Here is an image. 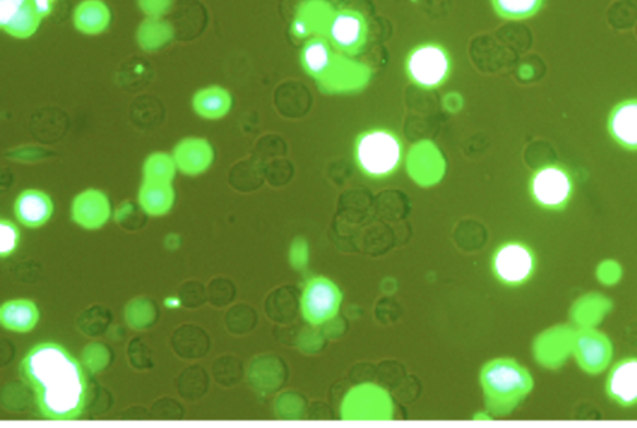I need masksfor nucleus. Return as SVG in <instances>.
I'll use <instances>...</instances> for the list:
<instances>
[{
	"label": "nucleus",
	"instance_id": "f257e3e1",
	"mask_svg": "<svg viewBox=\"0 0 637 428\" xmlns=\"http://www.w3.org/2000/svg\"><path fill=\"white\" fill-rule=\"evenodd\" d=\"M80 361L56 343L35 345L19 366L23 381L34 391L44 419L74 421L84 414L88 379Z\"/></svg>",
	"mask_w": 637,
	"mask_h": 428
},
{
	"label": "nucleus",
	"instance_id": "f03ea898",
	"mask_svg": "<svg viewBox=\"0 0 637 428\" xmlns=\"http://www.w3.org/2000/svg\"><path fill=\"white\" fill-rule=\"evenodd\" d=\"M481 384L489 410L504 415L512 411L533 389L529 371L513 359H496L484 365Z\"/></svg>",
	"mask_w": 637,
	"mask_h": 428
},
{
	"label": "nucleus",
	"instance_id": "7ed1b4c3",
	"mask_svg": "<svg viewBox=\"0 0 637 428\" xmlns=\"http://www.w3.org/2000/svg\"><path fill=\"white\" fill-rule=\"evenodd\" d=\"M360 170L372 178H384L399 168L402 145L399 137L387 130H371L360 135L355 146Z\"/></svg>",
	"mask_w": 637,
	"mask_h": 428
},
{
	"label": "nucleus",
	"instance_id": "20e7f679",
	"mask_svg": "<svg viewBox=\"0 0 637 428\" xmlns=\"http://www.w3.org/2000/svg\"><path fill=\"white\" fill-rule=\"evenodd\" d=\"M529 191L539 207L562 211L573 197V177L567 168L559 165L540 167L531 178Z\"/></svg>",
	"mask_w": 637,
	"mask_h": 428
},
{
	"label": "nucleus",
	"instance_id": "39448f33",
	"mask_svg": "<svg viewBox=\"0 0 637 428\" xmlns=\"http://www.w3.org/2000/svg\"><path fill=\"white\" fill-rule=\"evenodd\" d=\"M406 69L410 79L421 88H437L450 75V55L441 45L422 44L410 53Z\"/></svg>",
	"mask_w": 637,
	"mask_h": 428
},
{
	"label": "nucleus",
	"instance_id": "423d86ee",
	"mask_svg": "<svg viewBox=\"0 0 637 428\" xmlns=\"http://www.w3.org/2000/svg\"><path fill=\"white\" fill-rule=\"evenodd\" d=\"M492 266L494 274L503 284L519 287L533 277L537 269V257L527 244L509 242L494 253Z\"/></svg>",
	"mask_w": 637,
	"mask_h": 428
},
{
	"label": "nucleus",
	"instance_id": "0eeeda50",
	"mask_svg": "<svg viewBox=\"0 0 637 428\" xmlns=\"http://www.w3.org/2000/svg\"><path fill=\"white\" fill-rule=\"evenodd\" d=\"M341 292L331 280L319 277L310 279L302 297L304 318L314 325L326 323L339 312Z\"/></svg>",
	"mask_w": 637,
	"mask_h": 428
},
{
	"label": "nucleus",
	"instance_id": "6e6552de",
	"mask_svg": "<svg viewBox=\"0 0 637 428\" xmlns=\"http://www.w3.org/2000/svg\"><path fill=\"white\" fill-rule=\"evenodd\" d=\"M573 353L580 368L586 373L598 374L606 369L613 358V345L608 336L600 331L583 328L574 335Z\"/></svg>",
	"mask_w": 637,
	"mask_h": 428
},
{
	"label": "nucleus",
	"instance_id": "1a4fd4ad",
	"mask_svg": "<svg viewBox=\"0 0 637 428\" xmlns=\"http://www.w3.org/2000/svg\"><path fill=\"white\" fill-rule=\"evenodd\" d=\"M43 19L33 0H0V28L10 37H33Z\"/></svg>",
	"mask_w": 637,
	"mask_h": 428
},
{
	"label": "nucleus",
	"instance_id": "9d476101",
	"mask_svg": "<svg viewBox=\"0 0 637 428\" xmlns=\"http://www.w3.org/2000/svg\"><path fill=\"white\" fill-rule=\"evenodd\" d=\"M368 37V23L356 10L343 9L330 19L329 38L341 52L354 54L364 47Z\"/></svg>",
	"mask_w": 637,
	"mask_h": 428
},
{
	"label": "nucleus",
	"instance_id": "9b49d317",
	"mask_svg": "<svg viewBox=\"0 0 637 428\" xmlns=\"http://www.w3.org/2000/svg\"><path fill=\"white\" fill-rule=\"evenodd\" d=\"M111 217V203L106 193L89 188L79 193L71 205V219L86 231L103 228Z\"/></svg>",
	"mask_w": 637,
	"mask_h": 428
},
{
	"label": "nucleus",
	"instance_id": "f8f14e48",
	"mask_svg": "<svg viewBox=\"0 0 637 428\" xmlns=\"http://www.w3.org/2000/svg\"><path fill=\"white\" fill-rule=\"evenodd\" d=\"M172 156L183 175L200 176L210 170L214 150L211 142L202 137H187L178 142Z\"/></svg>",
	"mask_w": 637,
	"mask_h": 428
},
{
	"label": "nucleus",
	"instance_id": "ddd939ff",
	"mask_svg": "<svg viewBox=\"0 0 637 428\" xmlns=\"http://www.w3.org/2000/svg\"><path fill=\"white\" fill-rule=\"evenodd\" d=\"M606 394L624 407L637 405V358L629 356L613 366L605 384Z\"/></svg>",
	"mask_w": 637,
	"mask_h": 428
},
{
	"label": "nucleus",
	"instance_id": "4468645a",
	"mask_svg": "<svg viewBox=\"0 0 637 428\" xmlns=\"http://www.w3.org/2000/svg\"><path fill=\"white\" fill-rule=\"evenodd\" d=\"M14 213L18 222L28 228H40L50 221L54 213L52 198L40 190H25L14 203Z\"/></svg>",
	"mask_w": 637,
	"mask_h": 428
},
{
	"label": "nucleus",
	"instance_id": "2eb2a0df",
	"mask_svg": "<svg viewBox=\"0 0 637 428\" xmlns=\"http://www.w3.org/2000/svg\"><path fill=\"white\" fill-rule=\"evenodd\" d=\"M608 130L624 149L637 151V99L621 101L611 110Z\"/></svg>",
	"mask_w": 637,
	"mask_h": 428
},
{
	"label": "nucleus",
	"instance_id": "dca6fc26",
	"mask_svg": "<svg viewBox=\"0 0 637 428\" xmlns=\"http://www.w3.org/2000/svg\"><path fill=\"white\" fill-rule=\"evenodd\" d=\"M137 200H139L141 210L149 216H166L175 205V188L171 182L144 180L141 183Z\"/></svg>",
	"mask_w": 637,
	"mask_h": 428
},
{
	"label": "nucleus",
	"instance_id": "f3484780",
	"mask_svg": "<svg viewBox=\"0 0 637 428\" xmlns=\"http://www.w3.org/2000/svg\"><path fill=\"white\" fill-rule=\"evenodd\" d=\"M38 305L30 299H14L0 308V323L14 333H29L38 325Z\"/></svg>",
	"mask_w": 637,
	"mask_h": 428
},
{
	"label": "nucleus",
	"instance_id": "a211bd4d",
	"mask_svg": "<svg viewBox=\"0 0 637 428\" xmlns=\"http://www.w3.org/2000/svg\"><path fill=\"white\" fill-rule=\"evenodd\" d=\"M232 105L231 93L218 85L198 90L192 99L193 110L198 116L206 120L223 119L231 111Z\"/></svg>",
	"mask_w": 637,
	"mask_h": 428
},
{
	"label": "nucleus",
	"instance_id": "6ab92c4d",
	"mask_svg": "<svg viewBox=\"0 0 637 428\" xmlns=\"http://www.w3.org/2000/svg\"><path fill=\"white\" fill-rule=\"evenodd\" d=\"M171 345L180 358L196 360L203 358L211 350V338L196 325H183L173 333Z\"/></svg>",
	"mask_w": 637,
	"mask_h": 428
},
{
	"label": "nucleus",
	"instance_id": "aec40b11",
	"mask_svg": "<svg viewBox=\"0 0 637 428\" xmlns=\"http://www.w3.org/2000/svg\"><path fill=\"white\" fill-rule=\"evenodd\" d=\"M111 14L109 8L101 0H85L80 3L74 13V24L80 33L98 35L107 29Z\"/></svg>",
	"mask_w": 637,
	"mask_h": 428
},
{
	"label": "nucleus",
	"instance_id": "412c9836",
	"mask_svg": "<svg viewBox=\"0 0 637 428\" xmlns=\"http://www.w3.org/2000/svg\"><path fill=\"white\" fill-rule=\"evenodd\" d=\"M304 69L313 76H324L334 63V54L323 38H314L304 45L302 52Z\"/></svg>",
	"mask_w": 637,
	"mask_h": 428
},
{
	"label": "nucleus",
	"instance_id": "4be33fe9",
	"mask_svg": "<svg viewBox=\"0 0 637 428\" xmlns=\"http://www.w3.org/2000/svg\"><path fill=\"white\" fill-rule=\"evenodd\" d=\"M125 320L131 329L144 331L152 328L159 320V310H157L154 300L137 297L127 303Z\"/></svg>",
	"mask_w": 637,
	"mask_h": 428
},
{
	"label": "nucleus",
	"instance_id": "5701e85b",
	"mask_svg": "<svg viewBox=\"0 0 637 428\" xmlns=\"http://www.w3.org/2000/svg\"><path fill=\"white\" fill-rule=\"evenodd\" d=\"M178 171L176 161L166 152H154L147 157L144 168V180L171 182L175 180Z\"/></svg>",
	"mask_w": 637,
	"mask_h": 428
},
{
	"label": "nucleus",
	"instance_id": "b1692460",
	"mask_svg": "<svg viewBox=\"0 0 637 428\" xmlns=\"http://www.w3.org/2000/svg\"><path fill=\"white\" fill-rule=\"evenodd\" d=\"M208 384L210 380L206 370L202 366H192L178 377V392L186 400H198L206 394Z\"/></svg>",
	"mask_w": 637,
	"mask_h": 428
},
{
	"label": "nucleus",
	"instance_id": "393cba45",
	"mask_svg": "<svg viewBox=\"0 0 637 428\" xmlns=\"http://www.w3.org/2000/svg\"><path fill=\"white\" fill-rule=\"evenodd\" d=\"M544 0H492L493 7L502 18L521 20L533 17L542 8Z\"/></svg>",
	"mask_w": 637,
	"mask_h": 428
},
{
	"label": "nucleus",
	"instance_id": "a878e982",
	"mask_svg": "<svg viewBox=\"0 0 637 428\" xmlns=\"http://www.w3.org/2000/svg\"><path fill=\"white\" fill-rule=\"evenodd\" d=\"M111 361V350L103 343H90L85 346L81 354V364L91 375L103 373L109 368Z\"/></svg>",
	"mask_w": 637,
	"mask_h": 428
},
{
	"label": "nucleus",
	"instance_id": "bb28decb",
	"mask_svg": "<svg viewBox=\"0 0 637 428\" xmlns=\"http://www.w3.org/2000/svg\"><path fill=\"white\" fill-rule=\"evenodd\" d=\"M208 300L213 307H227L234 300L236 288L232 280L227 278H214L207 289Z\"/></svg>",
	"mask_w": 637,
	"mask_h": 428
},
{
	"label": "nucleus",
	"instance_id": "cd10ccee",
	"mask_svg": "<svg viewBox=\"0 0 637 428\" xmlns=\"http://www.w3.org/2000/svg\"><path fill=\"white\" fill-rule=\"evenodd\" d=\"M20 243V232L17 224L2 218L0 221V256L3 259L12 256Z\"/></svg>",
	"mask_w": 637,
	"mask_h": 428
},
{
	"label": "nucleus",
	"instance_id": "c85d7f7f",
	"mask_svg": "<svg viewBox=\"0 0 637 428\" xmlns=\"http://www.w3.org/2000/svg\"><path fill=\"white\" fill-rule=\"evenodd\" d=\"M237 361L232 356H224L216 361L213 365L214 379L219 385L231 387L237 380Z\"/></svg>",
	"mask_w": 637,
	"mask_h": 428
},
{
	"label": "nucleus",
	"instance_id": "c756f323",
	"mask_svg": "<svg viewBox=\"0 0 637 428\" xmlns=\"http://www.w3.org/2000/svg\"><path fill=\"white\" fill-rule=\"evenodd\" d=\"M178 297H180V302H182L187 308L201 307V305L206 302L207 298L205 288H203V285L198 282H188L185 285H182L180 293H178Z\"/></svg>",
	"mask_w": 637,
	"mask_h": 428
},
{
	"label": "nucleus",
	"instance_id": "7c9ffc66",
	"mask_svg": "<svg viewBox=\"0 0 637 428\" xmlns=\"http://www.w3.org/2000/svg\"><path fill=\"white\" fill-rule=\"evenodd\" d=\"M146 349V346L137 339L129 344V360L137 370H144L151 366V355Z\"/></svg>",
	"mask_w": 637,
	"mask_h": 428
},
{
	"label": "nucleus",
	"instance_id": "2f4dec72",
	"mask_svg": "<svg viewBox=\"0 0 637 428\" xmlns=\"http://www.w3.org/2000/svg\"><path fill=\"white\" fill-rule=\"evenodd\" d=\"M140 4L147 14L157 17L166 12L171 0H140Z\"/></svg>",
	"mask_w": 637,
	"mask_h": 428
},
{
	"label": "nucleus",
	"instance_id": "473e14b6",
	"mask_svg": "<svg viewBox=\"0 0 637 428\" xmlns=\"http://www.w3.org/2000/svg\"><path fill=\"white\" fill-rule=\"evenodd\" d=\"M33 2L35 3V5H37L39 13L42 14V17L47 18L50 14H52L55 4L56 2H58V0H33Z\"/></svg>",
	"mask_w": 637,
	"mask_h": 428
},
{
	"label": "nucleus",
	"instance_id": "72a5a7b5",
	"mask_svg": "<svg viewBox=\"0 0 637 428\" xmlns=\"http://www.w3.org/2000/svg\"><path fill=\"white\" fill-rule=\"evenodd\" d=\"M293 32L294 34H297L298 37H303V35L307 34V27H305L303 20H295V23L293 24Z\"/></svg>",
	"mask_w": 637,
	"mask_h": 428
}]
</instances>
